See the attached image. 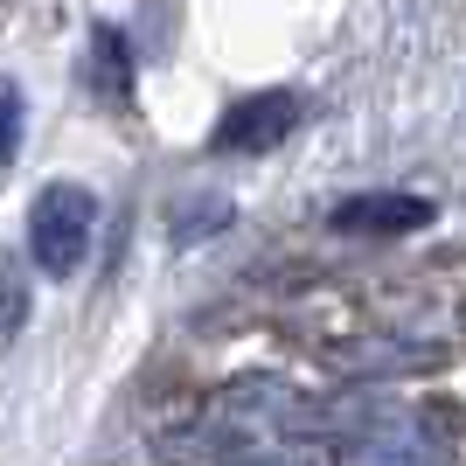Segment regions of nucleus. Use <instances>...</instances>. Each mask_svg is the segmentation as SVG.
<instances>
[{
	"label": "nucleus",
	"mask_w": 466,
	"mask_h": 466,
	"mask_svg": "<svg viewBox=\"0 0 466 466\" xmlns=\"http://www.w3.org/2000/svg\"><path fill=\"white\" fill-rule=\"evenodd\" d=\"M431 202L425 195H349V202H334V230L349 237H404V230H425L431 223Z\"/></svg>",
	"instance_id": "3"
},
{
	"label": "nucleus",
	"mask_w": 466,
	"mask_h": 466,
	"mask_svg": "<svg viewBox=\"0 0 466 466\" xmlns=\"http://www.w3.org/2000/svg\"><path fill=\"white\" fill-rule=\"evenodd\" d=\"M91 237H97V195H91V188L56 181V188L35 195V209H28V258H35L49 279L84 272Z\"/></svg>",
	"instance_id": "1"
},
{
	"label": "nucleus",
	"mask_w": 466,
	"mask_h": 466,
	"mask_svg": "<svg viewBox=\"0 0 466 466\" xmlns=\"http://www.w3.org/2000/svg\"><path fill=\"white\" fill-rule=\"evenodd\" d=\"M21 118H28L21 91H15V84H0V167H15V154H21Z\"/></svg>",
	"instance_id": "4"
},
{
	"label": "nucleus",
	"mask_w": 466,
	"mask_h": 466,
	"mask_svg": "<svg viewBox=\"0 0 466 466\" xmlns=\"http://www.w3.org/2000/svg\"><path fill=\"white\" fill-rule=\"evenodd\" d=\"M299 91H258L244 97V105H230L223 112V126L209 133L216 154H272L279 139H292V126H299Z\"/></svg>",
	"instance_id": "2"
},
{
	"label": "nucleus",
	"mask_w": 466,
	"mask_h": 466,
	"mask_svg": "<svg viewBox=\"0 0 466 466\" xmlns=\"http://www.w3.org/2000/svg\"><path fill=\"white\" fill-rule=\"evenodd\" d=\"M216 223H230V209H223V202H202V209H188V216L175 209V237H181V244H195V237L216 230Z\"/></svg>",
	"instance_id": "6"
},
{
	"label": "nucleus",
	"mask_w": 466,
	"mask_h": 466,
	"mask_svg": "<svg viewBox=\"0 0 466 466\" xmlns=\"http://www.w3.org/2000/svg\"><path fill=\"white\" fill-rule=\"evenodd\" d=\"M21 320H28V286H21V272L0 258V334H15Z\"/></svg>",
	"instance_id": "5"
},
{
	"label": "nucleus",
	"mask_w": 466,
	"mask_h": 466,
	"mask_svg": "<svg viewBox=\"0 0 466 466\" xmlns=\"http://www.w3.org/2000/svg\"><path fill=\"white\" fill-rule=\"evenodd\" d=\"M97 56H105V84L133 91V63H118V28H97Z\"/></svg>",
	"instance_id": "7"
}]
</instances>
